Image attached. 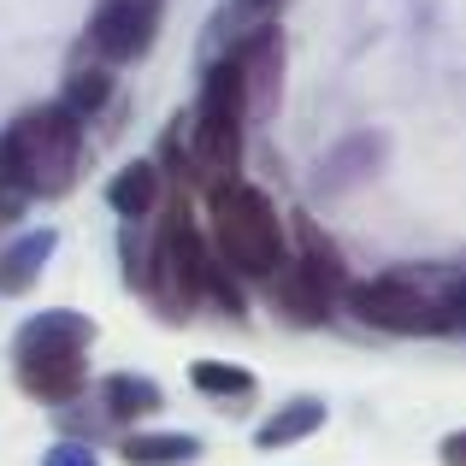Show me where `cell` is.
<instances>
[{"label": "cell", "instance_id": "obj_1", "mask_svg": "<svg viewBox=\"0 0 466 466\" xmlns=\"http://www.w3.org/2000/svg\"><path fill=\"white\" fill-rule=\"evenodd\" d=\"M89 342H95V319L71 313V308H47L30 325H18L12 360H18V390L30 401L66 408L83 396L89 384Z\"/></svg>", "mask_w": 466, "mask_h": 466}, {"label": "cell", "instance_id": "obj_2", "mask_svg": "<svg viewBox=\"0 0 466 466\" xmlns=\"http://www.w3.org/2000/svg\"><path fill=\"white\" fill-rule=\"evenodd\" d=\"M0 148H6L12 171H18L24 195H42V201H59L83 171V130L59 101L24 106L12 118V130L0 137Z\"/></svg>", "mask_w": 466, "mask_h": 466}, {"label": "cell", "instance_id": "obj_3", "mask_svg": "<svg viewBox=\"0 0 466 466\" xmlns=\"http://www.w3.org/2000/svg\"><path fill=\"white\" fill-rule=\"evenodd\" d=\"M207 213H213L218 260H230L248 278H272L278 266H284V218H278V207L266 201L254 183H242V177L218 183Z\"/></svg>", "mask_w": 466, "mask_h": 466}, {"label": "cell", "instance_id": "obj_4", "mask_svg": "<svg viewBox=\"0 0 466 466\" xmlns=\"http://www.w3.org/2000/svg\"><path fill=\"white\" fill-rule=\"evenodd\" d=\"M148 301L166 319H183L189 308H201L213 296V260H207V242L201 230L189 225L183 207H171L166 225L154 230V248H148Z\"/></svg>", "mask_w": 466, "mask_h": 466}, {"label": "cell", "instance_id": "obj_5", "mask_svg": "<svg viewBox=\"0 0 466 466\" xmlns=\"http://www.w3.org/2000/svg\"><path fill=\"white\" fill-rule=\"evenodd\" d=\"M449 289H455V278L425 272V266H420V272H384V278H372V284H354L349 308H354V319H366L372 330L425 337V330H443Z\"/></svg>", "mask_w": 466, "mask_h": 466}, {"label": "cell", "instance_id": "obj_6", "mask_svg": "<svg viewBox=\"0 0 466 466\" xmlns=\"http://www.w3.org/2000/svg\"><path fill=\"white\" fill-rule=\"evenodd\" d=\"M242 125H248V113H242V83H237V66L230 59H218L213 71H207L201 83V106H195V125H189V159L195 171H201L207 183H230L237 177V159H242Z\"/></svg>", "mask_w": 466, "mask_h": 466}, {"label": "cell", "instance_id": "obj_7", "mask_svg": "<svg viewBox=\"0 0 466 466\" xmlns=\"http://www.w3.org/2000/svg\"><path fill=\"white\" fill-rule=\"evenodd\" d=\"M166 24V0H101L89 18V54L101 66H130L154 47Z\"/></svg>", "mask_w": 466, "mask_h": 466}, {"label": "cell", "instance_id": "obj_8", "mask_svg": "<svg viewBox=\"0 0 466 466\" xmlns=\"http://www.w3.org/2000/svg\"><path fill=\"white\" fill-rule=\"evenodd\" d=\"M230 66H237V83H242V113L272 118L278 95H284V35H278V24L254 30L248 42L230 54Z\"/></svg>", "mask_w": 466, "mask_h": 466}, {"label": "cell", "instance_id": "obj_9", "mask_svg": "<svg viewBox=\"0 0 466 466\" xmlns=\"http://www.w3.org/2000/svg\"><path fill=\"white\" fill-rule=\"evenodd\" d=\"M266 296H272V308L284 319H296V325H319V319L330 313V296L319 289V278H308L296 260H284L272 278H266Z\"/></svg>", "mask_w": 466, "mask_h": 466}, {"label": "cell", "instance_id": "obj_10", "mask_svg": "<svg viewBox=\"0 0 466 466\" xmlns=\"http://www.w3.org/2000/svg\"><path fill=\"white\" fill-rule=\"evenodd\" d=\"M54 260V230H24L0 248V296H24L42 278V266Z\"/></svg>", "mask_w": 466, "mask_h": 466}, {"label": "cell", "instance_id": "obj_11", "mask_svg": "<svg viewBox=\"0 0 466 466\" xmlns=\"http://www.w3.org/2000/svg\"><path fill=\"white\" fill-rule=\"evenodd\" d=\"M319 425H325V401H319V396H296V401H284V408L254 431V449H266V455H272V449H296L301 437L319 431Z\"/></svg>", "mask_w": 466, "mask_h": 466}, {"label": "cell", "instance_id": "obj_12", "mask_svg": "<svg viewBox=\"0 0 466 466\" xmlns=\"http://www.w3.org/2000/svg\"><path fill=\"white\" fill-rule=\"evenodd\" d=\"M166 408V396H159V384H148L142 372H113L106 378V413L113 420H154V413Z\"/></svg>", "mask_w": 466, "mask_h": 466}, {"label": "cell", "instance_id": "obj_13", "mask_svg": "<svg viewBox=\"0 0 466 466\" xmlns=\"http://www.w3.org/2000/svg\"><path fill=\"white\" fill-rule=\"evenodd\" d=\"M296 237H301V272L308 278H319V289H325V296H337L342 284H349V272H342V254L330 248V237L325 230H313V218H296Z\"/></svg>", "mask_w": 466, "mask_h": 466}, {"label": "cell", "instance_id": "obj_14", "mask_svg": "<svg viewBox=\"0 0 466 466\" xmlns=\"http://www.w3.org/2000/svg\"><path fill=\"white\" fill-rule=\"evenodd\" d=\"M106 195H113V207L125 218L154 213V201H159V166H154V159H130V166L113 177V189H106Z\"/></svg>", "mask_w": 466, "mask_h": 466}, {"label": "cell", "instance_id": "obj_15", "mask_svg": "<svg viewBox=\"0 0 466 466\" xmlns=\"http://www.w3.org/2000/svg\"><path fill=\"white\" fill-rule=\"evenodd\" d=\"M201 443L183 431H142V437H125V461L130 466H177V461H195Z\"/></svg>", "mask_w": 466, "mask_h": 466}, {"label": "cell", "instance_id": "obj_16", "mask_svg": "<svg viewBox=\"0 0 466 466\" xmlns=\"http://www.w3.org/2000/svg\"><path fill=\"white\" fill-rule=\"evenodd\" d=\"M189 384L201 390V396H225V401H242L254 396V372L237 360H195L189 366Z\"/></svg>", "mask_w": 466, "mask_h": 466}, {"label": "cell", "instance_id": "obj_17", "mask_svg": "<svg viewBox=\"0 0 466 466\" xmlns=\"http://www.w3.org/2000/svg\"><path fill=\"white\" fill-rule=\"evenodd\" d=\"M106 95H113V71L95 59V66H83V71H71V83H66V113L77 118V113H101L106 106Z\"/></svg>", "mask_w": 466, "mask_h": 466}, {"label": "cell", "instance_id": "obj_18", "mask_svg": "<svg viewBox=\"0 0 466 466\" xmlns=\"http://www.w3.org/2000/svg\"><path fill=\"white\" fill-rule=\"evenodd\" d=\"M24 183H18V171H12V159H6V148H0V218H18L24 213Z\"/></svg>", "mask_w": 466, "mask_h": 466}, {"label": "cell", "instance_id": "obj_19", "mask_svg": "<svg viewBox=\"0 0 466 466\" xmlns=\"http://www.w3.org/2000/svg\"><path fill=\"white\" fill-rule=\"evenodd\" d=\"M42 466H101V461H95V449H83V443H54L42 455Z\"/></svg>", "mask_w": 466, "mask_h": 466}, {"label": "cell", "instance_id": "obj_20", "mask_svg": "<svg viewBox=\"0 0 466 466\" xmlns=\"http://www.w3.org/2000/svg\"><path fill=\"white\" fill-rule=\"evenodd\" d=\"M443 330H466V278H455V289H449V313H443Z\"/></svg>", "mask_w": 466, "mask_h": 466}, {"label": "cell", "instance_id": "obj_21", "mask_svg": "<svg viewBox=\"0 0 466 466\" xmlns=\"http://www.w3.org/2000/svg\"><path fill=\"white\" fill-rule=\"evenodd\" d=\"M437 455H443V466H466V431L443 437V449H437Z\"/></svg>", "mask_w": 466, "mask_h": 466}, {"label": "cell", "instance_id": "obj_22", "mask_svg": "<svg viewBox=\"0 0 466 466\" xmlns=\"http://www.w3.org/2000/svg\"><path fill=\"white\" fill-rule=\"evenodd\" d=\"M248 6H272V0H248Z\"/></svg>", "mask_w": 466, "mask_h": 466}]
</instances>
